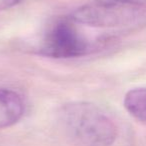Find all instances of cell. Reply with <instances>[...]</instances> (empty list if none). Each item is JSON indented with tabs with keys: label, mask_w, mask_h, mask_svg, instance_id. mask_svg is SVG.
Returning a JSON list of instances; mask_svg holds the SVG:
<instances>
[{
	"label": "cell",
	"mask_w": 146,
	"mask_h": 146,
	"mask_svg": "<svg viewBox=\"0 0 146 146\" xmlns=\"http://www.w3.org/2000/svg\"><path fill=\"white\" fill-rule=\"evenodd\" d=\"M146 12L142 0H94L70 15L75 23L93 27H117L135 22Z\"/></svg>",
	"instance_id": "cell-2"
},
{
	"label": "cell",
	"mask_w": 146,
	"mask_h": 146,
	"mask_svg": "<svg viewBox=\"0 0 146 146\" xmlns=\"http://www.w3.org/2000/svg\"><path fill=\"white\" fill-rule=\"evenodd\" d=\"M24 113L22 98L17 92L0 88V129L16 124Z\"/></svg>",
	"instance_id": "cell-4"
},
{
	"label": "cell",
	"mask_w": 146,
	"mask_h": 146,
	"mask_svg": "<svg viewBox=\"0 0 146 146\" xmlns=\"http://www.w3.org/2000/svg\"><path fill=\"white\" fill-rule=\"evenodd\" d=\"M124 107L135 119L146 122V88H133L125 94Z\"/></svg>",
	"instance_id": "cell-5"
},
{
	"label": "cell",
	"mask_w": 146,
	"mask_h": 146,
	"mask_svg": "<svg viewBox=\"0 0 146 146\" xmlns=\"http://www.w3.org/2000/svg\"><path fill=\"white\" fill-rule=\"evenodd\" d=\"M23 0H0V11L12 8L16 5L20 4Z\"/></svg>",
	"instance_id": "cell-6"
},
{
	"label": "cell",
	"mask_w": 146,
	"mask_h": 146,
	"mask_svg": "<svg viewBox=\"0 0 146 146\" xmlns=\"http://www.w3.org/2000/svg\"><path fill=\"white\" fill-rule=\"evenodd\" d=\"M60 121L69 137L80 146H111L117 137L115 123L88 102L65 105L60 112Z\"/></svg>",
	"instance_id": "cell-1"
},
{
	"label": "cell",
	"mask_w": 146,
	"mask_h": 146,
	"mask_svg": "<svg viewBox=\"0 0 146 146\" xmlns=\"http://www.w3.org/2000/svg\"><path fill=\"white\" fill-rule=\"evenodd\" d=\"M72 19L55 22L43 40L41 52L52 58H71L85 54L88 43Z\"/></svg>",
	"instance_id": "cell-3"
}]
</instances>
